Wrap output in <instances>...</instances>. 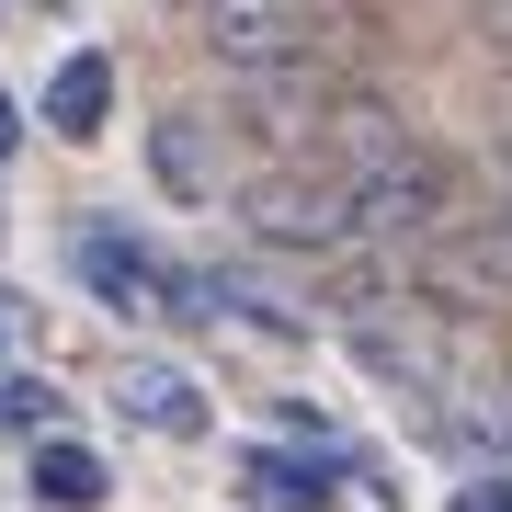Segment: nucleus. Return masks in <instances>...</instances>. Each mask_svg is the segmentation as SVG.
I'll list each match as a JSON object with an SVG mask.
<instances>
[{"mask_svg":"<svg viewBox=\"0 0 512 512\" xmlns=\"http://www.w3.org/2000/svg\"><path fill=\"white\" fill-rule=\"evenodd\" d=\"M148 171H160L171 205H217L228 194V160H217V126L205 114H160L148 126Z\"/></svg>","mask_w":512,"mask_h":512,"instance_id":"6","label":"nucleus"},{"mask_svg":"<svg viewBox=\"0 0 512 512\" xmlns=\"http://www.w3.org/2000/svg\"><path fill=\"white\" fill-rule=\"evenodd\" d=\"M80 285H92L103 308H126V319H148V308L205 319V285H194V274H171V262L148 251L137 228H80Z\"/></svg>","mask_w":512,"mask_h":512,"instance_id":"4","label":"nucleus"},{"mask_svg":"<svg viewBox=\"0 0 512 512\" xmlns=\"http://www.w3.org/2000/svg\"><path fill=\"white\" fill-rule=\"evenodd\" d=\"M126 421H148V433H171V444H194L205 433V399H194V376L183 365H126Z\"/></svg>","mask_w":512,"mask_h":512,"instance_id":"8","label":"nucleus"},{"mask_svg":"<svg viewBox=\"0 0 512 512\" xmlns=\"http://www.w3.org/2000/svg\"><path fill=\"white\" fill-rule=\"evenodd\" d=\"M399 137H410L399 114H387L376 92H353L342 114H330V137H319V148H330V171H365V160H387V148H399Z\"/></svg>","mask_w":512,"mask_h":512,"instance_id":"10","label":"nucleus"},{"mask_svg":"<svg viewBox=\"0 0 512 512\" xmlns=\"http://www.w3.org/2000/svg\"><path fill=\"white\" fill-rule=\"evenodd\" d=\"M478 251H490V285H501V308H512V194H501V217L478 228Z\"/></svg>","mask_w":512,"mask_h":512,"instance_id":"13","label":"nucleus"},{"mask_svg":"<svg viewBox=\"0 0 512 512\" xmlns=\"http://www.w3.org/2000/svg\"><path fill=\"white\" fill-rule=\"evenodd\" d=\"M194 35L205 57L239 80V69H319L330 35H342V0H194Z\"/></svg>","mask_w":512,"mask_h":512,"instance_id":"2","label":"nucleus"},{"mask_svg":"<svg viewBox=\"0 0 512 512\" xmlns=\"http://www.w3.org/2000/svg\"><path fill=\"white\" fill-rule=\"evenodd\" d=\"M342 205H353V251H410V239H433L444 217H456V171H444L421 137H399L387 160L342 171Z\"/></svg>","mask_w":512,"mask_h":512,"instance_id":"1","label":"nucleus"},{"mask_svg":"<svg viewBox=\"0 0 512 512\" xmlns=\"http://www.w3.org/2000/svg\"><path fill=\"white\" fill-rule=\"evenodd\" d=\"M456 512H512V478H467V490H456Z\"/></svg>","mask_w":512,"mask_h":512,"instance_id":"14","label":"nucleus"},{"mask_svg":"<svg viewBox=\"0 0 512 512\" xmlns=\"http://www.w3.org/2000/svg\"><path fill=\"white\" fill-rule=\"evenodd\" d=\"M467 421H478V444H501V456H512V376H501V387H478Z\"/></svg>","mask_w":512,"mask_h":512,"instance_id":"12","label":"nucleus"},{"mask_svg":"<svg viewBox=\"0 0 512 512\" xmlns=\"http://www.w3.org/2000/svg\"><path fill=\"white\" fill-rule=\"evenodd\" d=\"M35 501L92 512V501H103V456H92V444H69V433H35Z\"/></svg>","mask_w":512,"mask_h":512,"instance_id":"9","label":"nucleus"},{"mask_svg":"<svg viewBox=\"0 0 512 512\" xmlns=\"http://www.w3.org/2000/svg\"><path fill=\"white\" fill-rule=\"evenodd\" d=\"M46 126L69 137V148H92L103 126H114V57H57V80H46Z\"/></svg>","mask_w":512,"mask_h":512,"instance_id":"7","label":"nucleus"},{"mask_svg":"<svg viewBox=\"0 0 512 512\" xmlns=\"http://www.w3.org/2000/svg\"><path fill=\"white\" fill-rule=\"evenodd\" d=\"M12 148H23V114H12V92H0V160H12Z\"/></svg>","mask_w":512,"mask_h":512,"instance_id":"15","label":"nucleus"},{"mask_svg":"<svg viewBox=\"0 0 512 512\" xmlns=\"http://www.w3.org/2000/svg\"><path fill=\"white\" fill-rule=\"evenodd\" d=\"M330 490H342V456H296V444H251L239 456V501L251 512H330Z\"/></svg>","mask_w":512,"mask_h":512,"instance_id":"5","label":"nucleus"},{"mask_svg":"<svg viewBox=\"0 0 512 512\" xmlns=\"http://www.w3.org/2000/svg\"><path fill=\"white\" fill-rule=\"evenodd\" d=\"M171 12H194V0H171Z\"/></svg>","mask_w":512,"mask_h":512,"instance_id":"16","label":"nucleus"},{"mask_svg":"<svg viewBox=\"0 0 512 512\" xmlns=\"http://www.w3.org/2000/svg\"><path fill=\"white\" fill-rule=\"evenodd\" d=\"M0 421H12V433H57V387H35V376H0Z\"/></svg>","mask_w":512,"mask_h":512,"instance_id":"11","label":"nucleus"},{"mask_svg":"<svg viewBox=\"0 0 512 512\" xmlns=\"http://www.w3.org/2000/svg\"><path fill=\"white\" fill-rule=\"evenodd\" d=\"M239 228L262 239V251H353V205H342V171L330 160H274L239 183Z\"/></svg>","mask_w":512,"mask_h":512,"instance_id":"3","label":"nucleus"}]
</instances>
